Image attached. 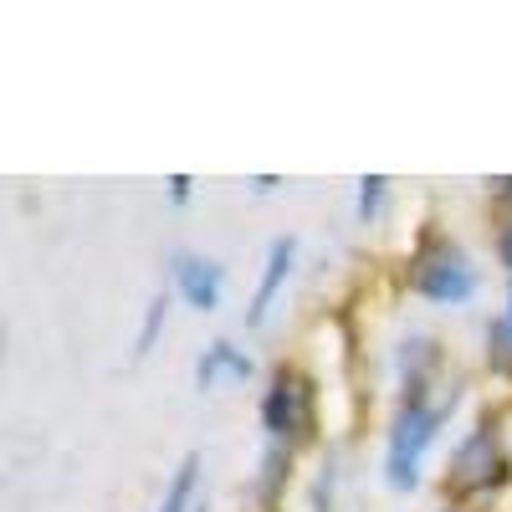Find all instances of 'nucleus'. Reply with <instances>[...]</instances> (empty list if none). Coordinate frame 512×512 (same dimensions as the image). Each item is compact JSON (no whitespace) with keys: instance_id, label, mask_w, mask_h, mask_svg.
<instances>
[{"instance_id":"1","label":"nucleus","mask_w":512,"mask_h":512,"mask_svg":"<svg viewBox=\"0 0 512 512\" xmlns=\"http://www.w3.org/2000/svg\"><path fill=\"white\" fill-rule=\"evenodd\" d=\"M410 287L436 297V303H461V297L472 292V267H466V256L451 241L431 236L410 262Z\"/></svg>"},{"instance_id":"2","label":"nucleus","mask_w":512,"mask_h":512,"mask_svg":"<svg viewBox=\"0 0 512 512\" xmlns=\"http://www.w3.org/2000/svg\"><path fill=\"white\" fill-rule=\"evenodd\" d=\"M436 425H441V410L420 405V400H410L400 410L395 431H390V456H384V466H390V487H415L420 456H425V446H431Z\"/></svg>"},{"instance_id":"3","label":"nucleus","mask_w":512,"mask_h":512,"mask_svg":"<svg viewBox=\"0 0 512 512\" xmlns=\"http://www.w3.org/2000/svg\"><path fill=\"white\" fill-rule=\"evenodd\" d=\"M262 425L272 431V441H303L308 425H313V390L303 374L282 369L272 379V390L262 400Z\"/></svg>"},{"instance_id":"4","label":"nucleus","mask_w":512,"mask_h":512,"mask_svg":"<svg viewBox=\"0 0 512 512\" xmlns=\"http://www.w3.org/2000/svg\"><path fill=\"white\" fill-rule=\"evenodd\" d=\"M502 472H507V456H502L497 436L477 431V436H466L461 451L451 456V477L446 482H451V492H482V487L502 482Z\"/></svg>"},{"instance_id":"5","label":"nucleus","mask_w":512,"mask_h":512,"mask_svg":"<svg viewBox=\"0 0 512 512\" xmlns=\"http://www.w3.org/2000/svg\"><path fill=\"white\" fill-rule=\"evenodd\" d=\"M175 277H180V292L190 297V308L210 313L221 303V272L210 267V262H195V256H180L175 262Z\"/></svg>"},{"instance_id":"6","label":"nucleus","mask_w":512,"mask_h":512,"mask_svg":"<svg viewBox=\"0 0 512 512\" xmlns=\"http://www.w3.org/2000/svg\"><path fill=\"white\" fill-rule=\"evenodd\" d=\"M221 374H231V379H246L251 374V359L246 354H236L231 344H210L205 349V359L195 364V379H200V390H210Z\"/></svg>"},{"instance_id":"7","label":"nucleus","mask_w":512,"mask_h":512,"mask_svg":"<svg viewBox=\"0 0 512 512\" xmlns=\"http://www.w3.org/2000/svg\"><path fill=\"white\" fill-rule=\"evenodd\" d=\"M287 267H292V241H272V256H267V277H262V287H256V308H251V323H262V318H267V308H272V297H277V287H282Z\"/></svg>"},{"instance_id":"8","label":"nucleus","mask_w":512,"mask_h":512,"mask_svg":"<svg viewBox=\"0 0 512 512\" xmlns=\"http://www.w3.org/2000/svg\"><path fill=\"white\" fill-rule=\"evenodd\" d=\"M195 456H185V466L175 472V482H169V492H164V502H159V512H185L190 507V497H195Z\"/></svg>"},{"instance_id":"9","label":"nucleus","mask_w":512,"mask_h":512,"mask_svg":"<svg viewBox=\"0 0 512 512\" xmlns=\"http://www.w3.org/2000/svg\"><path fill=\"white\" fill-rule=\"evenodd\" d=\"M159 318H164V297H159V303L149 308V323H144V338H139V354H144V349L154 344V328H159Z\"/></svg>"},{"instance_id":"10","label":"nucleus","mask_w":512,"mask_h":512,"mask_svg":"<svg viewBox=\"0 0 512 512\" xmlns=\"http://www.w3.org/2000/svg\"><path fill=\"white\" fill-rule=\"evenodd\" d=\"M379 185H384L379 175H374V180H364V195H359V210H364V216H369V210L379 205Z\"/></svg>"},{"instance_id":"11","label":"nucleus","mask_w":512,"mask_h":512,"mask_svg":"<svg viewBox=\"0 0 512 512\" xmlns=\"http://www.w3.org/2000/svg\"><path fill=\"white\" fill-rule=\"evenodd\" d=\"M502 262H507V267H512V226H507V231H502Z\"/></svg>"},{"instance_id":"12","label":"nucleus","mask_w":512,"mask_h":512,"mask_svg":"<svg viewBox=\"0 0 512 512\" xmlns=\"http://www.w3.org/2000/svg\"><path fill=\"white\" fill-rule=\"evenodd\" d=\"M507 328H512V313H507Z\"/></svg>"}]
</instances>
